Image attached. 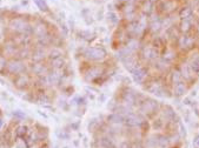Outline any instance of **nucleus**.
<instances>
[{
	"label": "nucleus",
	"mask_w": 199,
	"mask_h": 148,
	"mask_svg": "<svg viewBox=\"0 0 199 148\" xmlns=\"http://www.w3.org/2000/svg\"><path fill=\"white\" fill-rule=\"evenodd\" d=\"M193 147L199 148V136H196L193 140Z\"/></svg>",
	"instance_id": "nucleus-3"
},
{
	"label": "nucleus",
	"mask_w": 199,
	"mask_h": 148,
	"mask_svg": "<svg viewBox=\"0 0 199 148\" xmlns=\"http://www.w3.org/2000/svg\"><path fill=\"white\" fill-rule=\"evenodd\" d=\"M1 125H2V122H1V120H0V126H1Z\"/></svg>",
	"instance_id": "nucleus-4"
},
{
	"label": "nucleus",
	"mask_w": 199,
	"mask_h": 148,
	"mask_svg": "<svg viewBox=\"0 0 199 148\" xmlns=\"http://www.w3.org/2000/svg\"><path fill=\"white\" fill-rule=\"evenodd\" d=\"M8 68L12 73H19L20 71H22V65L20 62H11V65L8 66Z\"/></svg>",
	"instance_id": "nucleus-1"
},
{
	"label": "nucleus",
	"mask_w": 199,
	"mask_h": 148,
	"mask_svg": "<svg viewBox=\"0 0 199 148\" xmlns=\"http://www.w3.org/2000/svg\"><path fill=\"white\" fill-rule=\"evenodd\" d=\"M25 133H26V127H19L18 131H17V135L18 136H22Z\"/></svg>",
	"instance_id": "nucleus-2"
}]
</instances>
